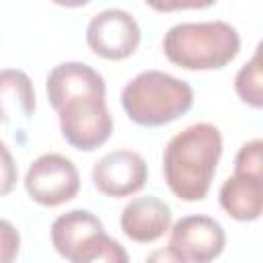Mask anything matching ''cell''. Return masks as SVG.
Returning <instances> with one entry per match:
<instances>
[{
  "label": "cell",
  "instance_id": "6da1fadb",
  "mask_svg": "<svg viewBox=\"0 0 263 263\" xmlns=\"http://www.w3.org/2000/svg\"><path fill=\"white\" fill-rule=\"evenodd\" d=\"M105 92V78L84 62H62L47 74V99L70 146L90 152L109 140L113 119Z\"/></svg>",
  "mask_w": 263,
  "mask_h": 263
},
{
  "label": "cell",
  "instance_id": "7a4b0ae2",
  "mask_svg": "<svg viewBox=\"0 0 263 263\" xmlns=\"http://www.w3.org/2000/svg\"><path fill=\"white\" fill-rule=\"evenodd\" d=\"M222 156V134L214 123L199 121L175 134L162 154V173L168 189L183 201H201L208 195Z\"/></svg>",
  "mask_w": 263,
  "mask_h": 263
},
{
  "label": "cell",
  "instance_id": "3957f363",
  "mask_svg": "<svg viewBox=\"0 0 263 263\" xmlns=\"http://www.w3.org/2000/svg\"><path fill=\"white\" fill-rule=\"evenodd\" d=\"M162 49L179 68L218 70L236 58L240 35L226 21L179 23L164 33Z\"/></svg>",
  "mask_w": 263,
  "mask_h": 263
},
{
  "label": "cell",
  "instance_id": "277c9868",
  "mask_svg": "<svg viewBox=\"0 0 263 263\" xmlns=\"http://www.w3.org/2000/svg\"><path fill=\"white\" fill-rule=\"evenodd\" d=\"M121 105L134 123L158 127L179 119L193 107V88L173 74L146 70L123 86Z\"/></svg>",
  "mask_w": 263,
  "mask_h": 263
},
{
  "label": "cell",
  "instance_id": "5b68a950",
  "mask_svg": "<svg viewBox=\"0 0 263 263\" xmlns=\"http://www.w3.org/2000/svg\"><path fill=\"white\" fill-rule=\"evenodd\" d=\"M25 189L33 201L55 208L76 197L80 189V175L70 158L55 152L41 154L27 168Z\"/></svg>",
  "mask_w": 263,
  "mask_h": 263
},
{
  "label": "cell",
  "instance_id": "8992f818",
  "mask_svg": "<svg viewBox=\"0 0 263 263\" xmlns=\"http://www.w3.org/2000/svg\"><path fill=\"white\" fill-rule=\"evenodd\" d=\"M226 245V232L220 222L210 216L193 214L175 222L168 249L183 263H212Z\"/></svg>",
  "mask_w": 263,
  "mask_h": 263
},
{
  "label": "cell",
  "instance_id": "52a82bcc",
  "mask_svg": "<svg viewBox=\"0 0 263 263\" xmlns=\"http://www.w3.org/2000/svg\"><path fill=\"white\" fill-rule=\"evenodd\" d=\"M140 25L123 8H105L97 12L86 27L88 47L105 60H123L140 45Z\"/></svg>",
  "mask_w": 263,
  "mask_h": 263
},
{
  "label": "cell",
  "instance_id": "ba28073f",
  "mask_svg": "<svg viewBox=\"0 0 263 263\" xmlns=\"http://www.w3.org/2000/svg\"><path fill=\"white\" fill-rule=\"evenodd\" d=\"M148 181V164L134 150H113L92 166L95 187L109 197H127Z\"/></svg>",
  "mask_w": 263,
  "mask_h": 263
},
{
  "label": "cell",
  "instance_id": "9c48e42d",
  "mask_svg": "<svg viewBox=\"0 0 263 263\" xmlns=\"http://www.w3.org/2000/svg\"><path fill=\"white\" fill-rule=\"evenodd\" d=\"M173 214L166 201L144 195L132 199L121 212V230L134 242H154L171 226Z\"/></svg>",
  "mask_w": 263,
  "mask_h": 263
},
{
  "label": "cell",
  "instance_id": "30bf717a",
  "mask_svg": "<svg viewBox=\"0 0 263 263\" xmlns=\"http://www.w3.org/2000/svg\"><path fill=\"white\" fill-rule=\"evenodd\" d=\"M220 205L234 220H257L263 210V173L234 171L220 187Z\"/></svg>",
  "mask_w": 263,
  "mask_h": 263
},
{
  "label": "cell",
  "instance_id": "8fae6325",
  "mask_svg": "<svg viewBox=\"0 0 263 263\" xmlns=\"http://www.w3.org/2000/svg\"><path fill=\"white\" fill-rule=\"evenodd\" d=\"M35 111V88L27 72L0 70V123L29 119Z\"/></svg>",
  "mask_w": 263,
  "mask_h": 263
},
{
  "label": "cell",
  "instance_id": "7c38bea8",
  "mask_svg": "<svg viewBox=\"0 0 263 263\" xmlns=\"http://www.w3.org/2000/svg\"><path fill=\"white\" fill-rule=\"evenodd\" d=\"M103 222L88 210H70L62 216H58L51 224V242L55 251L70 259L72 253L90 236L103 232Z\"/></svg>",
  "mask_w": 263,
  "mask_h": 263
},
{
  "label": "cell",
  "instance_id": "4fadbf2b",
  "mask_svg": "<svg viewBox=\"0 0 263 263\" xmlns=\"http://www.w3.org/2000/svg\"><path fill=\"white\" fill-rule=\"evenodd\" d=\"M70 263H129L127 251L121 242L111 238L105 230L84 240L68 259Z\"/></svg>",
  "mask_w": 263,
  "mask_h": 263
},
{
  "label": "cell",
  "instance_id": "5bb4252c",
  "mask_svg": "<svg viewBox=\"0 0 263 263\" xmlns=\"http://www.w3.org/2000/svg\"><path fill=\"white\" fill-rule=\"evenodd\" d=\"M261 45H257L253 58L238 70L234 78V90L242 103L251 107L263 105V86H261Z\"/></svg>",
  "mask_w": 263,
  "mask_h": 263
},
{
  "label": "cell",
  "instance_id": "9a60e30c",
  "mask_svg": "<svg viewBox=\"0 0 263 263\" xmlns=\"http://www.w3.org/2000/svg\"><path fill=\"white\" fill-rule=\"evenodd\" d=\"M261 150H263V142L259 138L245 142L234 158V171H255V173H263V160H261Z\"/></svg>",
  "mask_w": 263,
  "mask_h": 263
},
{
  "label": "cell",
  "instance_id": "2e32d148",
  "mask_svg": "<svg viewBox=\"0 0 263 263\" xmlns=\"http://www.w3.org/2000/svg\"><path fill=\"white\" fill-rule=\"evenodd\" d=\"M21 249V234L12 222L0 218V263H14Z\"/></svg>",
  "mask_w": 263,
  "mask_h": 263
},
{
  "label": "cell",
  "instance_id": "e0dca14e",
  "mask_svg": "<svg viewBox=\"0 0 263 263\" xmlns=\"http://www.w3.org/2000/svg\"><path fill=\"white\" fill-rule=\"evenodd\" d=\"M16 179H18L16 162H14L8 146L0 140V197L8 195L14 189Z\"/></svg>",
  "mask_w": 263,
  "mask_h": 263
},
{
  "label": "cell",
  "instance_id": "ac0fdd59",
  "mask_svg": "<svg viewBox=\"0 0 263 263\" xmlns=\"http://www.w3.org/2000/svg\"><path fill=\"white\" fill-rule=\"evenodd\" d=\"M144 263H183V261L166 247V249H154V251L146 257Z\"/></svg>",
  "mask_w": 263,
  "mask_h": 263
}]
</instances>
